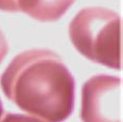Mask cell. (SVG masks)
I'll use <instances>...</instances> for the list:
<instances>
[{
    "mask_svg": "<svg viewBox=\"0 0 123 122\" xmlns=\"http://www.w3.org/2000/svg\"><path fill=\"white\" fill-rule=\"evenodd\" d=\"M0 85L6 98L43 122H64L74 110V77L50 49L32 48L17 54Z\"/></svg>",
    "mask_w": 123,
    "mask_h": 122,
    "instance_id": "obj_1",
    "label": "cell"
},
{
    "mask_svg": "<svg viewBox=\"0 0 123 122\" xmlns=\"http://www.w3.org/2000/svg\"><path fill=\"white\" fill-rule=\"evenodd\" d=\"M71 43L81 55L107 68H122V22L102 6L81 8L69 24Z\"/></svg>",
    "mask_w": 123,
    "mask_h": 122,
    "instance_id": "obj_2",
    "label": "cell"
},
{
    "mask_svg": "<svg viewBox=\"0 0 123 122\" xmlns=\"http://www.w3.org/2000/svg\"><path fill=\"white\" fill-rule=\"evenodd\" d=\"M82 122H122V78L97 74L81 88Z\"/></svg>",
    "mask_w": 123,
    "mask_h": 122,
    "instance_id": "obj_3",
    "label": "cell"
},
{
    "mask_svg": "<svg viewBox=\"0 0 123 122\" xmlns=\"http://www.w3.org/2000/svg\"><path fill=\"white\" fill-rule=\"evenodd\" d=\"M75 0H18L19 12L40 22H54L61 19Z\"/></svg>",
    "mask_w": 123,
    "mask_h": 122,
    "instance_id": "obj_4",
    "label": "cell"
},
{
    "mask_svg": "<svg viewBox=\"0 0 123 122\" xmlns=\"http://www.w3.org/2000/svg\"><path fill=\"white\" fill-rule=\"evenodd\" d=\"M1 122H43V121L36 117H32L30 115L10 113L2 119Z\"/></svg>",
    "mask_w": 123,
    "mask_h": 122,
    "instance_id": "obj_5",
    "label": "cell"
},
{
    "mask_svg": "<svg viewBox=\"0 0 123 122\" xmlns=\"http://www.w3.org/2000/svg\"><path fill=\"white\" fill-rule=\"evenodd\" d=\"M0 11L8 12V13L19 12L18 0H0Z\"/></svg>",
    "mask_w": 123,
    "mask_h": 122,
    "instance_id": "obj_6",
    "label": "cell"
},
{
    "mask_svg": "<svg viewBox=\"0 0 123 122\" xmlns=\"http://www.w3.org/2000/svg\"><path fill=\"white\" fill-rule=\"evenodd\" d=\"M8 52V43L3 31L0 28V64L3 62Z\"/></svg>",
    "mask_w": 123,
    "mask_h": 122,
    "instance_id": "obj_7",
    "label": "cell"
},
{
    "mask_svg": "<svg viewBox=\"0 0 123 122\" xmlns=\"http://www.w3.org/2000/svg\"><path fill=\"white\" fill-rule=\"evenodd\" d=\"M3 105H2V101H1V99H0V119H1L2 117V115H3Z\"/></svg>",
    "mask_w": 123,
    "mask_h": 122,
    "instance_id": "obj_8",
    "label": "cell"
}]
</instances>
